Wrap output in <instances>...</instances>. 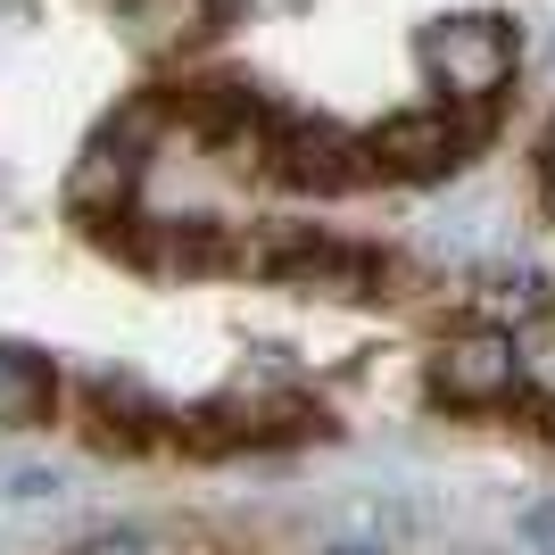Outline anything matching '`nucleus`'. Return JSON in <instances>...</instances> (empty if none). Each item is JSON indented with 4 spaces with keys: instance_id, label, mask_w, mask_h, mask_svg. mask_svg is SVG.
Listing matches in <instances>:
<instances>
[{
    "instance_id": "nucleus-12",
    "label": "nucleus",
    "mask_w": 555,
    "mask_h": 555,
    "mask_svg": "<svg viewBox=\"0 0 555 555\" xmlns=\"http://www.w3.org/2000/svg\"><path fill=\"white\" fill-rule=\"evenodd\" d=\"M34 489H59L50 473H25V464H0V498H34Z\"/></svg>"
},
{
    "instance_id": "nucleus-13",
    "label": "nucleus",
    "mask_w": 555,
    "mask_h": 555,
    "mask_svg": "<svg viewBox=\"0 0 555 555\" xmlns=\"http://www.w3.org/2000/svg\"><path fill=\"white\" fill-rule=\"evenodd\" d=\"M332 555H373V547H332Z\"/></svg>"
},
{
    "instance_id": "nucleus-6",
    "label": "nucleus",
    "mask_w": 555,
    "mask_h": 555,
    "mask_svg": "<svg viewBox=\"0 0 555 555\" xmlns=\"http://www.w3.org/2000/svg\"><path fill=\"white\" fill-rule=\"evenodd\" d=\"M266 175H282V183H299V191H348V183H365V175H373V150H365V141H348V133H332V125L282 116Z\"/></svg>"
},
{
    "instance_id": "nucleus-10",
    "label": "nucleus",
    "mask_w": 555,
    "mask_h": 555,
    "mask_svg": "<svg viewBox=\"0 0 555 555\" xmlns=\"http://www.w3.org/2000/svg\"><path fill=\"white\" fill-rule=\"evenodd\" d=\"M67 555H158V539L141 531V522H108V531H83Z\"/></svg>"
},
{
    "instance_id": "nucleus-1",
    "label": "nucleus",
    "mask_w": 555,
    "mask_h": 555,
    "mask_svg": "<svg viewBox=\"0 0 555 555\" xmlns=\"http://www.w3.org/2000/svg\"><path fill=\"white\" fill-rule=\"evenodd\" d=\"M415 50H423V67H431V83H440V100L489 108L514 83L522 34H514V17H440V25H423Z\"/></svg>"
},
{
    "instance_id": "nucleus-8",
    "label": "nucleus",
    "mask_w": 555,
    "mask_h": 555,
    "mask_svg": "<svg viewBox=\"0 0 555 555\" xmlns=\"http://www.w3.org/2000/svg\"><path fill=\"white\" fill-rule=\"evenodd\" d=\"M208 17H216V0H133V25L150 42H191Z\"/></svg>"
},
{
    "instance_id": "nucleus-2",
    "label": "nucleus",
    "mask_w": 555,
    "mask_h": 555,
    "mask_svg": "<svg viewBox=\"0 0 555 555\" xmlns=\"http://www.w3.org/2000/svg\"><path fill=\"white\" fill-rule=\"evenodd\" d=\"M423 382H431V398L456 406V415H489V406L522 398V348H514L506 324H473V332L431 348Z\"/></svg>"
},
{
    "instance_id": "nucleus-7",
    "label": "nucleus",
    "mask_w": 555,
    "mask_h": 555,
    "mask_svg": "<svg viewBox=\"0 0 555 555\" xmlns=\"http://www.w3.org/2000/svg\"><path fill=\"white\" fill-rule=\"evenodd\" d=\"M50 415V365L34 348H0V431Z\"/></svg>"
},
{
    "instance_id": "nucleus-15",
    "label": "nucleus",
    "mask_w": 555,
    "mask_h": 555,
    "mask_svg": "<svg viewBox=\"0 0 555 555\" xmlns=\"http://www.w3.org/2000/svg\"><path fill=\"white\" fill-rule=\"evenodd\" d=\"M547 440H555V406H547Z\"/></svg>"
},
{
    "instance_id": "nucleus-3",
    "label": "nucleus",
    "mask_w": 555,
    "mask_h": 555,
    "mask_svg": "<svg viewBox=\"0 0 555 555\" xmlns=\"http://www.w3.org/2000/svg\"><path fill=\"white\" fill-rule=\"evenodd\" d=\"M481 108H406V116H390L382 133L365 141L373 150V175H406V183H440V175H456L473 150H481Z\"/></svg>"
},
{
    "instance_id": "nucleus-9",
    "label": "nucleus",
    "mask_w": 555,
    "mask_h": 555,
    "mask_svg": "<svg viewBox=\"0 0 555 555\" xmlns=\"http://www.w3.org/2000/svg\"><path fill=\"white\" fill-rule=\"evenodd\" d=\"M481 307H489V315H506V324H522V315H539V307H547V291H539V274H522V266H514V274H489V282H481Z\"/></svg>"
},
{
    "instance_id": "nucleus-14",
    "label": "nucleus",
    "mask_w": 555,
    "mask_h": 555,
    "mask_svg": "<svg viewBox=\"0 0 555 555\" xmlns=\"http://www.w3.org/2000/svg\"><path fill=\"white\" fill-rule=\"evenodd\" d=\"M547 191H555V150H547Z\"/></svg>"
},
{
    "instance_id": "nucleus-5",
    "label": "nucleus",
    "mask_w": 555,
    "mask_h": 555,
    "mask_svg": "<svg viewBox=\"0 0 555 555\" xmlns=\"http://www.w3.org/2000/svg\"><path fill=\"white\" fill-rule=\"evenodd\" d=\"M249 257L266 274L299 282V291H324V299H373V282H382V266L365 249H332L324 232H282V241H266Z\"/></svg>"
},
{
    "instance_id": "nucleus-11",
    "label": "nucleus",
    "mask_w": 555,
    "mask_h": 555,
    "mask_svg": "<svg viewBox=\"0 0 555 555\" xmlns=\"http://www.w3.org/2000/svg\"><path fill=\"white\" fill-rule=\"evenodd\" d=\"M522 539H531V555H555V498L522 514Z\"/></svg>"
},
{
    "instance_id": "nucleus-4",
    "label": "nucleus",
    "mask_w": 555,
    "mask_h": 555,
    "mask_svg": "<svg viewBox=\"0 0 555 555\" xmlns=\"http://www.w3.org/2000/svg\"><path fill=\"white\" fill-rule=\"evenodd\" d=\"M141 150H150V108H125L108 133H92V150L75 158V183H67V208L92 216L100 232L125 224V199H133V175H141Z\"/></svg>"
}]
</instances>
